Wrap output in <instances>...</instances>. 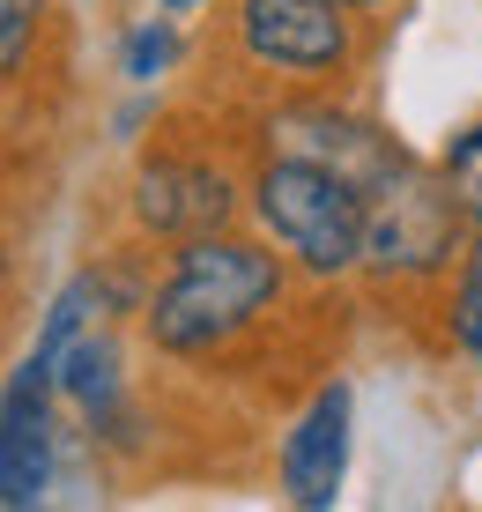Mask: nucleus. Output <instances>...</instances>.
Segmentation results:
<instances>
[{"instance_id": "obj_5", "label": "nucleus", "mask_w": 482, "mask_h": 512, "mask_svg": "<svg viewBox=\"0 0 482 512\" xmlns=\"http://www.w3.org/2000/svg\"><path fill=\"white\" fill-rule=\"evenodd\" d=\"M230 208H238V193H230V179L216 164H178V156H164V164H149L134 179V216L156 238H208V231L230 223Z\"/></svg>"}, {"instance_id": "obj_3", "label": "nucleus", "mask_w": 482, "mask_h": 512, "mask_svg": "<svg viewBox=\"0 0 482 512\" xmlns=\"http://www.w3.org/2000/svg\"><path fill=\"white\" fill-rule=\"evenodd\" d=\"M460 193L453 186H431L416 171H394L379 186V208H371V238H364V260L386 275H431L453 260V238H460Z\"/></svg>"}, {"instance_id": "obj_11", "label": "nucleus", "mask_w": 482, "mask_h": 512, "mask_svg": "<svg viewBox=\"0 0 482 512\" xmlns=\"http://www.w3.org/2000/svg\"><path fill=\"white\" fill-rule=\"evenodd\" d=\"M30 23H38V0H0V60H8V75H23Z\"/></svg>"}, {"instance_id": "obj_2", "label": "nucleus", "mask_w": 482, "mask_h": 512, "mask_svg": "<svg viewBox=\"0 0 482 512\" xmlns=\"http://www.w3.org/2000/svg\"><path fill=\"white\" fill-rule=\"evenodd\" d=\"M371 186H356L342 164H319V156H275L253 179V216L267 223V238L297 260L305 275H342L364 260L371 238Z\"/></svg>"}, {"instance_id": "obj_1", "label": "nucleus", "mask_w": 482, "mask_h": 512, "mask_svg": "<svg viewBox=\"0 0 482 512\" xmlns=\"http://www.w3.org/2000/svg\"><path fill=\"white\" fill-rule=\"evenodd\" d=\"M282 297V260L260 253L245 238H186L178 268L164 275V290L149 297V342L171 357H208V349L238 342Z\"/></svg>"}, {"instance_id": "obj_6", "label": "nucleus", "mask_w": 482, "mask_h": 512, "mask_svg": "<svg viewBox=\"0 0 482 512\" xmlns=\"http://www.w3.org/2000/svg\"><path fill=\"white\" fill-rule=\"evenodd\" d=\"M342 475H349V386H319L305 423L282 446V490H290V505L319 512L342 498Z\"/></svg>"}, {"instance_id": "obj_12", "label": "nucleus", "mask_w": 482, "mask_h": 512, "mask_svg": "<svg viewBox=\"0 0 482 512\" xmlns=\"http://www.w3.org/2000/svg\"><path fill=\"white\" fill-rule=\"evenodd\" d=\"M164 60H171V30L164 23H141L127 38V75H156Z\"/></svg>"}, {"instance_id": "obj_8", "label": "nucleus", "mask_w": 482, "mask_h": 512, "mask_svg": "<svg viewBox=\"0 0 482 512\" xmlns=\"http://www.w3.org/2000/svg\"><path fill=\"white\" fill-rule=\"evenodd\" d=\"M60 379H67V394H75L89 416H97V409H112V394H119V349L104 342V334H82V342L67 349Z\"/></svg>"}, {"instance_id": "obj_9", "label": "nucleus", "mask_w": 482, "mask_h": 512, "mask_svg": "<svg viewBox=\"0 0 482 512\" xmlns=\"http://www.w3.org/2000/svg\"><path fill=\"white\" fill-rule=\"evenodd\" d=\"M453 342L468 349V357H482V238H475V253L460 260V282H453Z\"/></svg>"}, {"instance_id": "obj_4", "label": "nucleus", "mask_w": 482, "mask_h": 512, "mask_svg": "<svg viewBox=\"0 0 482 512\" xmlns=\"http://www.w3.org/2000/svg\"><path fill=\"white\" fill-rule=\"evenodd\" d=\"M342 0H238V38L260 67L282 75H334L349 60V23Z\"/></svg>"}, {"instance_id": "obj_7", "label": "nucleus", "mask_w": 482, "mask_h": 512, "mask_svg": "<svg viewBox=\"0 0 482 512\" xmlns=\"http://www.w3.org/2000/svg\"><path fill=\"white\" fill-rule=\"evenodd\" d=\"M45 386L23 364V372L8 379V401H0V505L8 512H30L45 498L52 483V423H45Z\"/></svg>"}, {"instance_id": "obj_13", "label": "nucleus", "mask_w": 482, "mask_h": 512, "mask_svg": "<svg viewBox=\"0 0 482 512\" xmlns=\"http://www.w3.org/2000/svg\"><path fill=\"white\" fill-rule=\"evenodd\" d=\"M164 8H171V15H186V8H201V0H164Z\"/></svg>"}, {"instance_id": "obj_14", "label": "nucleus", "mask_w": 482, "mask_h": 512, "mask_svg": "<svg viewBox=\"0 0 482 512\" xmlns=\"http://www.w3.org/2000/svg\"><path fill=\"white\" fill-rule=\"evenodd\" d=\"M342 8H371V0H342Z\"/></svg>"}, {"instance_id": "obj_10", "label": "nucleus", "mask_w": 482, "mask_h": 512, "mask_svg": "<svg viewBox=\"0 0 482 512\" xmlns=\"http://www.w3.org/2000/svg\"><path fill=\"white\" fill-rule=\"evenodd\" d=\"M445 186L460 193V208H468V223L482 231V127H468L445 149Z\"/></svg>"}]
</instances>
